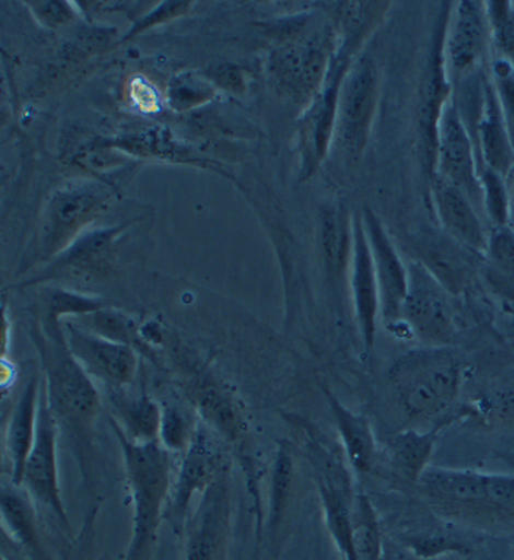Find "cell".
Instances as JSON below:
<instances>
[{
	"mask_svg": "<svg viewBox=\"0 0 514 560\" xmlns=\"http://www.w3.org/2000/svg\"><path fill=\"white\" fill-rule=\"evenodd\" d=\"M44 368L45 396L51 416L71 445L86 486L92 478L93 436L101 410V396L93 378L72 357L60 322L44 318V328L36 339Z\"/></svg>",
	"mask_w": 514,
	"mask_h": 560,
	"instance_id": "1",
	"label": "cell"
},
{
	"mask_svg": "<svg viewBox=\"0 0 514 560\" xmlns=\"http://www.w3.org/2000/svg\"><path fill=\"white\" fill-rule=\"evenodd\" d=\"M417 489L446 520L514 530V475L430 466Z\"/></svg>",
	"mask_w": 514,
	"mask_h": 560,
	"instance_id": "2",
	"label": "cell"
},
{
	"mask_svg": "<svg viewBox=\"0 0 514 560\" xmlns=\"http://www.w3.org/2000/svg\"><path fill=\"white\" fill-rule=\"evenodd\" d=\"M110 430L119 441L127 472L128 490L133 503L131 538L124 560H152L159 528L172 495V454L159 443L131 441L116 420L109 417Z\"/></svg>",
	"mask_w": 514,
	"mask_h": 560,
	"instance_id": "3",
	"label": "cell"
},
{
	"mask_svg": "<svg viewBox=\"0 0 514 560\" xmlns=\"http://www.w3.org/2000/svg\"><path fill=\"white\" fill-rule=\"evenodd\" d=\"M396 405L412 422H432L453 409L464 384V361L451 347H420L388 371Z\"/></svg>",
	"mask_w": 514,
	"mask_h": 560,
	"instance_id": "4",
	"label": "cell"
},
{
	"mask_svg": "<svg viewBox=\"0 0 514 560\" xmlns=\"http://www.w3.org/2000/svg\"><path fill=\"white\" fill-rule=\"evenodd\" d=\"M336 23L307 15L272 57L273 79L284 96L308 107L322 92L335 61Z\"/></svg>",
	"mask_w": 514,
	"mask_h": 560,
	"instance_id": "5",
	"label": "cell"
},
{
	"mask_svg": "<svg viewBox=\"0 0 514 560\" xmlns=\"http://www.w3.org/2000/svg\"><path fill=\"white\" fill-rule=\"evenodd\" d=\"M451 7L453 2L441 3V12L433 30L432 44H430L429 57L420 79L419 100H417V145H419L420 166L429 186L435 176L437 128L454 93L443 48Z\"/></svg>",
	"mask_w": 514,
	"mask_h": 560,
	"instance_id": "6",
	"label": "cell"
},
{
	"mask_svg": "<svg viewBox=\"0 0 514 560\" xmlns=\"http://www.w3.org/2000/svg\"><path fill=\"white\" fill-rule=\"evenodd\" d=\"M408 275L402 328L423 347H451L457 332L453 294L432 271L414 259L408 264Z\"/></svg>",
	"mask_w": 514,
	"mask_h": 560,
	"instance_id": "7",
	"label": "cell"
},
{
	"mask_svg": "<svg viewBox=\"0 0 514 560\" xmlns=\"http://www.w3.org/2000/svg\"><path fill=\"white\" fill-rule=\"evenodd\" d=\"M221 443V438L200 420L192 443L180 458L165 511V521L178 537L186 530L194 497L203 495L208 487L225 472V455Z\"/></svg>",
	"mask_w": 514,
	"mask_h": 560,
	"instance_id": "8",
	"label": "cell"
},
{
	"mask_svg": "<svg viewBox=\"0 0 514 560\" xmlns=\"http://www.w3.org/2000/svg\"><path fill=\"white\" fill-rule=\"evenodd\" d=\"M381 75L376 61L360 57L350 66L337 100V124L335 141L347 154L360 155L370 142L376 118Z\"/></svg>",
	"mask_w": 514,
	"mask_h": 560,
	"instance_id": "9",
	"label": "cell"
},
{
	"mask_svg": "<svg viewBox=\"0 0 514 560\" xmlns=\"http://www.w3.org/2000/svg\"><path fill=\"white\" fill-rule=\"evenodd\" d=\"M58 434H60V428L51 416L44 385H42L36 440L24 466L23 481L20 487L30 493L34 503L50 510L69 538L74 540V532L61 497L60 475H58Z\"/></svg>",
	"mask_w": 514,
	"mask_h": 560,
	"instance_id": "10",
	"label": "cell"
},
{
	"mask_svg": "<svg viewBox=\"0 0 514 560\" xmlns=\"http://www.w3.org/2000/svg\"><path fill=\"white\" fill-rule=\"evenodd\" d=\"M443 48L453 86L460 80L486 71V62L491 51L486 2L460 0L453 3Z\"/></svg>",
	"mask_w": 514,
	"mask_h": 560,
	"instance_id": "11",
	"label": "cell"
},
{
	"mask_svg": "<svg viewBox=\"0 0 514 560\" xmlns=\"http://www.w3.org/2000/svg\"><path fill=\"white\" fill-rule=\"evenodd\" d=\"M187 399L192 402L201 422L213 430L221 438L222 443L238 448V457L242 458L246 475H249L248 487L253 502H255L256 510H260L262 504H260L259 492H257L259 487L253 478L255 471H253V458L248 452V425H246L237 398L214 378L203 377L189 385Z\"/></svg>",
	"mask_w": 514,
	"mask_h": 560,
	"instance_id": "12",
	"label": "cell"
},
{
	"mask_svg": "<svg viewBox=\"0 0 514 560\" xmlns=\"http://www.w3.org/2000/svg\"><path fill=\"white\" fill-rule=\"evenodd\" d=\"M479 173L481 165L474 139L468 133L454 100H451L437 128L435 176L458 187L468 195L476 208H482Z\"/></svg>",
	"mask_w": 514,
	"mask_h": 560,
	"instance_id": "13",
	"label": "cell"
},
{
	"mask_svg": "<svg viewBox=\"0 0 514 560\" xmlns=\"http://www.w3.org/2000/svg\"><path fill=\"white\" fill-rule=\"evenodd\" d=\"M361 218L377 275L381 319L385 328L396 332L401 328L402 304L408 294V264L402 262L401 254L385 231V225L371 208H364Z\"/></svg>",
	"mask_w": 514,
	"mask_h": 560,
	"instance_id": "14",
	"label": "cell"
},
{
	"mask_svg": "<svg viewBox=\"0 0 514 560\" xmlns=\"http://www.w3.org/2000/svg\"><path fill=\"white\" fill-rule=\"evenodd\" d=\"M353 62L355 61L336 54L325 86L302 118L301 148L304 176L317 172L335 142L339 90Z\"/></svg>",
	"mask_w": 514,
	"mask_h": 560,
	"instance_id": "15",
	"label": "cell"
},
{
	"mask_svg": "<svg viewBox=\"0 0 514 560\" xmlns=\"http://www.w3.org/2000/svg\"><path fill=\"white\" fill-rule=\"evenodd\" d=\"M65 336L72 357L93 381L103 382L106 388L128 387L135 381L138 358L133 348L69 323Z\"/></svg>",
	"mask_w": 514,
	"mask_h": 560,
	"instance_id": "16",
	"label": "cell"
},
{
	"mask_svg": "<svg viewBox=\"0 0 514 560\" xmlns=\"http://www.w3.org/2000/svg\"><path fill=\"white\" fill-rule=\"evenodd\" d=\"M104 205V195L95 187L60 190L45 211L40 257L51 259L69 248L80 229L85 228Z\"/></svg>",
	"mask_w": 514,
	"mask_h": 560,
	"instance_id": "17",
	"label": "cell"
},
{
	"mask_svg": "<svg viewBox=\"0 0 514 560\" xmlns=\"http://www.w3.org/2000/svg\"><path fill=\"white\" fill-rule=\"evenodd\" d=\"M350 288L361 340L366 350L376 342L377 319L381 318V298L373 253L364 231L361 214L353 215V246L350 257Z\"/></svg>",
	"mask_w": 514,
	"mask_h": 560,
	"instance_id": "18",
	"label": "cell"
},
{
	"mask_svg": "<svg viewBox=\"0 0 514 560\" xmlns=\"http://www.w3.org/2000/svg\"><path fill=\"white\" fill-rule=\"evenodd\" d=\"M430 200L441 229L465 249L479 256L488 252L489 233L482 225L478 208L458 187L433 177L430 183Z\"/></svg>",
	"mask_w": 514,
	"mask_h": 560,
	"instance_id": "19",
	"label": "cell"
},
{
	"mask_svg": "<svg viewBox=\"0 0 514 560\" xmlns=\"http://www.w3.org/2000/svg\"><path fill=\"white\" fill-rule=\"evenodd\" d=\"M476 154L482 168L492 170L506 177L514 166V145L500 109L491 74L486 80L481 116L474 135Z\"/></svg>",
	"mask_w": 514,
	"mask_h": 560,
	"instance_id": "20",
	"label": "cell"
},
{
	"mask_svg": "<svg viewBox=\"0 0 514 560\" xmlns=\"http://www.w3.org/2000/svg\"><path fill=\"white\" fill-rule=\"evenodd\" d=\"M42 382L37 377L31 378L23 388L12 413L7 423L5 448L7 460L10 465V482L21 486L23 481L24 466L36 440L37 416H39V402Z\"/></svg>",
	"mask_w": 514,
	"mask_h": 560,
	"instance_id": "21",
	"label": "cell"
},
{
	"mask_svg": "<svg viewBox=\"0 0 514 560\" xmlns=\"http://www.w3.org/2000/svg\"><path fill=\"white\" fill-rule=\"evenodd\" d=\"M0 517L7 535L26 555L30 560H50L44 540H42L39 522H37L34 500L23 487L5 483L0 493Z\"/></svg>",
	"mask_w": 514,
	"mask_h": 560,
	"instance_id": "22",
	"label": "cell"
},
{
	"mask_svg": "<svg viewBox=\"0 0 514 560\" xmlns=\"http://www.w3.org/2000/svg\"><path fill=\"white\" fill-rule=\"evenodd\" d=\"M128 387L106 388L109 417L116 420L120 430L135 443H157L162 407L145 393H131Z\"/></svg>",
	"mask_w": 514,
	"mask_h": 560,
	"instance_id": "23",
	"label": "cell"
},
{
	"mask_svg": "<svg viewBox=\"0 0 514 560\" xmlns=\"http://www.w3.org/2000/svg\"><path fill=\"white\" fill-rule=\"evenodd\" d=\"M326 398H328L329 409L342 443L347 464L352 466L358 475H370L376 464L377 448L370 420L343 406L336 396L326 393Z\"/></svg>",
	"mask_w": 514,
	"mask_h": 560,
	"instance_id": "24",
	"label": "cell"
},
{
	"mask_svg": "<svg viewBox=\"0 0 514 560\" xmlns=\"http://www.w3.org/2000/svg\"><path fill=\"white\" fill-rule=\"evenodd\" d=\"M416 253L414 260L432 271L451 294H458L467 287L471 271L468 254L471 252L455 243L451 236L420 242Z\"/></svg>",
	"mask_w": 514,
	"mask_h": 560,
	"instance_id": "25",
	"label": "cell"
},
{
	"mask_svg": "<svg viewBox=\"0 0 514 560\" xmlns=\"http://www.w3.org/2000/svg\"><path fill=\"white\" fill-rule=\"evenodd\" d=\"M435 444V431H420L417 428L399 431L388 441V464L398 478L417 486L430 468Z\"/></svg>",
	"mask_w": 514,
	"mask_h": 560,
	"instance_id": "26",
	"label": "cell"
},
{
	"mask_svg": "<svg viewBox=\"0 0 514 560\" xmlns=\"http://www.w3.org/2000/svg\"><path fill=\"white\" fill-rule=\"evenodd\" d=\"M319 246L329 277L340 280L349 270L353 246V218L340 205H328L319 215Z\"/></svg>",
	"mask_w": 514,
	"mask_h": 560,
	"instance_id": "27",
	"label": "cell"
},
{
	"mask_svg": "<svg viewBox=\"0 0 514 560\" xmlns=\"http://www.w3.org/2000/svg\"><path fill=\"white\" fill-rule=\"evenodd\" d=\"M294 462L287 444H278L270 479L269 511L266 514V527L270 538H276L283 527L290 506L291 490H293Z\"/></svg>",
	"mask_w": 514,
	"mask_h": 560,
	"instance_id": "28",
	"label": "cell"
},
{
	"mask_svg": "<svg viewBox=\"0 0 514 560\" xmlns=\"http://www.w3.org/2000/svg\"><path fill=\"white\" fill-rule=\"evenodd\" d=\"M124 228L104 229V231L86 233L85 236L72 243L65 253L58 256L51 267L50 273L55 271L74 270L86 271L100 267L104 257L109 253L110 246L116 242L117 236Z\"/></svg>",
	"mask_w": 514,
	"mask_h": 560,
	"instance_id": "29",
	"label": "cell"
},
{
	"mask_svg": "<svg viewBox=\"0 0 514 560\" xmlns=\"http://www.w3.org/2000/svg\"><path fill=\"white\" fill-rule=\"evenodd\" d=\"M353 548L357 560H384L385 548L376 510L364 493H357L352 508Z\"/></svg>",
	"mask_w": 514,
	"mask_h": 560,
	"instance_id": "30",
	"label": "cell"
},
{
	"mask_svg": "<svg viewBox=\"0 0 514 560\" xmlns=\"http://www.w3.org/2000/svg\"><path fill=\"white\" fill-rule=\"evenodd\" d=\"M484 256L488 257L491 280L514 301V229H492Z\"/></svg>",
	"mask_w": 514,
	"mask_h": 560,
	"instance_id": "31",
	"label": "cell"
},
{
	"mask_svg": "<svg viewBox=\"0 0 514 560\" xmlns=\"http://www.w3.org/2000/svg\"><path fill=\"white\" fill-rule=\"evenodd\" d=\"M489 33H491V58L503 59L514 68V2L491 0L486 2Z\"/></svg>",
	"mask_w": 514,
	"mask_h": 560,
	"instance_id": "32",
	"label": "cell"
},
{
	"mask_svg": "<svg viewBox=\"0 0 514 560\" xmlns=\"http://www.w3.org/2000/svg\"><path fill=\"white\" fill-rule=\"evenodd\" d=\"M160 407H162V422H160L159 443L170 454L183 455L192 443L198 422L190 419L178 406L162 405Z\"/></svg>",
	"mask_w": 514,
	"mask_h": 560,
	"instance_id": "33",
	"label": "cell"
},
{
	"mask_svg": "<svg viewBox=\"0 0 514 560\" xmlns=\"http://www.w3.org/2000/svg\"><path fill=\"white\" fill-rule=\"evenodd\" d=\"M481 180L482 210L488 214L494 229L510 228V195L506 177L489 168L479 173Z\"/></svg>",
	"mask_w": 514,
	"mask_h": 560,
	"instance_id": "34",
	"label": "cell"
},
{
	"mask_svg": "<svg viewBox=\"0 0 514 560\" xmlns=\"http://www.w3.org/2000/svg\"><path fill=\"white\" fill-rule=\"evenodd\" d=\"M80 318H83L82 329L90 330V332L113 340V342L125 343L131 348H133V343L138 346L133 322L125 318L120 313L101 308L98 312L80 316Z\"/></svg>",
	"mask_w": 514,
	"mask_h": 560,
	"instance_id": "35",
	"label": "cell"
},
{
	"mask_svg": "<svg viewBox=\"0 0 514 560\" xmlns=\"http://www.w3.org/2000/svg\"><path fill=\"white\" fill-rule=\"evenodd\" d=\"M470 412L486 423L514 425V384L489 389L474 402Z\"/></svg>",
	"mask_w": 514,
	"mask_h": 560,
	"instance_id": "36",
	"label": "cell"
},
{
	"mask_svg": "<svg viewBox=\"0 0 514 560\" xmlns=\"http://www.w3.org/2000/svg\"><path fill=\"white\" fill-rule=\"evenodd\" d=\"M101 308H103V304L100 299L75 294L71 291L51 290L45 298L44 318L55 319V322H60L61 316L65 315H75L80 318V316L98 312Z\"/></svg>",
	"mask_w": 514,
	"mask_h": 560,
	"instance_id": "37",
	"label": "cell"
},
{
	"mask_svg": "<svg viewBox=\"0 0 514 560\" xmlns=\"http://www.w3.org/2000/svg\"><path fill=\"white\" fill-rule=\"evenodd\" d=\"M489 74L514 145V68L503 59L491 58Z\"/></svg>",
	"mask_w": 514,
	"mask_h": 560,
	"instance_id": "38",
	"label": "cell"
},
{
	"mask_svg": "<svg viewBox=\"0 0 514 560\" xmlns=\"http://www.w3.org/2000/svg\"><path fill=\"white\" fill-rule=\"evenodd\" d=\"M213 96V86L203 79L180 75L170 86V101L178 110L190 109L207 103Z\"/></svg>",
	"mask_w": 514,
	"mask_h": 560,
	"instance_id": "39",
	"label": "cell"
},
{
	"mask_svg": "<svg viewBox=\"0 0 514 560\" xmlns=\"http://www.w3.org/2000/svg\"><path fill=\"white\" fill-rule=\"evenodd\" d=\"M408 548L412 555L427 560L451 555V552L468 551L467 542L443 534L416 535V537L409 538Z\"/></svg>",
	"mask_w": 514,
	"mask_h": 560,
	"instance_id": "40",
	"label": "cell"
},
{
	"mask_svg": "<svg viewBox=\"0 0 514 560\" xmlns=\"http://www.w3.org/2000/svg\"><path fill=\"white\" fill-rule=\"evenodd\" d=\"M27 5L33 9L34 15L39 19L40 23L47 26H58V24L68 23L72 19L71 5L66 2H31Z\"/></svg>",
	"mask_w": 514,
	"mask_h": 560,
	"instance_id": "41",
	"label": "cell"
},
{
	"mask_svg": "<svg viewBox=\"0 0 514 560\" xmlns=\"http://www.w3.org/2000/svg\"><path fill=\"white\" fill-rule=\"evenodd\" d=\"M187 7H189V2H165L160 5V9L154 10L151 15L144 16L141 21H138L135 30H131V33L128 34V37L133 36V34L141 33V31L149 30V27L155 26V24L163 23V21L175 19L176 15H180V13L186 12Z\"/></svg>",
	"mask_w": 514,
	"mask_h": 560,
	"instance_id": "42",
	"label": "cell"
},
{
	"mask_svg": "<svg viewBox=\"0 0 514 560\" xmlns=\"http://www.w3.org/2000/svg\"><path fill=\"white\" fill-rule=\"evenodd\" d=\"M211 79L222 89L231 90V92H242L245 89L242 72L232 65H221L211 71Z\"/></svg>",
	"mask_w": 514,
	"mask_h": 560,
	"instance_id": "43",
	"label": "cell"
},
{
	"mask_svg": "<svg viewBox=\"0 0 514 560\" xmlns=\"http://www.w3.org/2000/svg\"><path fill=\"white\" fill-rule=\"evenodd\" d=\"M133 96L137 100L142 110H155L157 109V97H155L154 90L148 86V83L137 80L135 82Z\"/></svg>",
	"mask_w": 514,
	"mask_h": 560,
	"instance_id": "44",
	"label": "cell"
},
{
	"mask_svg": "<svg viewBox=\"0 0 514 560\" xmlns=\"http://www.w3.org/2000/svg\"><path fill=\"white\" fill-rule=\"evenodd\" d=\"M98 511L100 504L98 506L93 508V510L90 511L89 516H86L85 527H83L82 530V546H80V551L75 560H86V551H89L90 542H92L93 538V532H95V520Z\"/></svg>",
	"mask_w": 514,
	"mask_h": 560,
	"instance_id": "45",
	"label": "cell"
},
{
	"mask_svg": "<svg viewBox=\"0 0 514 560\" xmlns=\"http://www.w3.org/2000/svg\"><path fill=\"white\" fill-rule=\"evenodd\" d=\"M506 187H509L510 195V228L514 229V166L509 176H506Z\"/></svg>",
	"mask_w": 514,
	"mask_h": 560,
	"instance_id": "46",
	"label": "cell"
},
{
	"mask_svg": "<svg viewBox=\"0 0 514 560\" xmlns=\"http://www.w3.org/2000/svg\"><path fill=\"white\" fill-rule=\"evenodd\" d=\"M392 560H427L412 555V552H402V555L392 556Z\"/></svg>",
	"mask_w": 514,
	"mask_h": 560,
	"instance_id": "47",
	"label": "cell"
},
{
	"mask_svg": "<svg viewBox=\"0 0 514 560\" xmlns=\"http://www.w3.org/2000/svg\"><path fill=\"white\" fill-rule=\"evenodd\" d=\"M505 462H506V464H509L510 466H513V468H514V454L505 455Z\"/></svg>",
	"mask_w": 514,
	"mask_h": 560,
	"instance_id": "48",
	"label": "cell"
},
{
	"mask_svg": "<svg viewBox=\"0 0 514 560\" xmlns=\"http://www.w3.org/2000/svg\"><path fill=\"white\" fill-rule=\"evenodd\" d=\"M384 560H392V555L390 552H385V559Z\"/></svg>",
	"mask_w": 514,
	"mask_h": 560,
	"instance_id": "49",
	"label": "cell"
}]
</instances>
